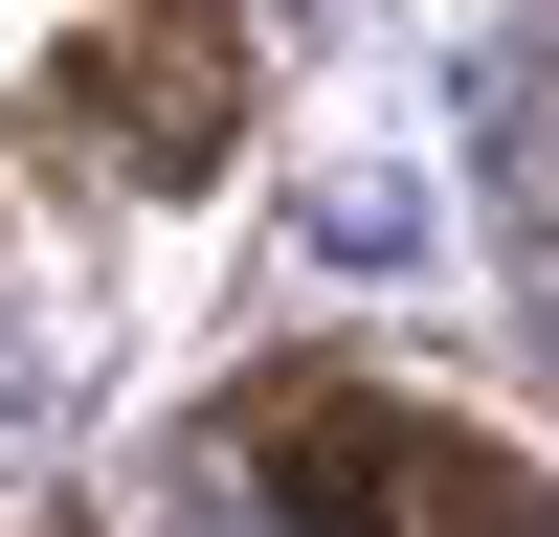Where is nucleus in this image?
<instances>
[{"label": "nucleus", "mask_w": 559, "mask_h": 537, "mask_svg": "<svg viewBox=\"0 0 559 537\" xmlns=\"http://www.w3.org/2000/svg\"><path fill=\"white\" fill-rule=\"evenodd\" d=\"M224 448H247V492L292 537H559V470H515L492 426L358 381V358H269Z\"/></svg>", "instance_id": "1"}, {"label": "nucleus", "mask_w": 559, "mask_h": 537, "mask_svg": "<svg viewBox=\"0 0 559 537\" xmlns=\"http://www.w3.org/2000/svg\"><path fill=\"white\" fill-rule=\"evenodd\" d=\"M45 112H68L112 179H157V202H179V179L247 157V23H224V0H90L68 68H45Z\"/></svg>", "instance_id": "2"}]
</instances>
